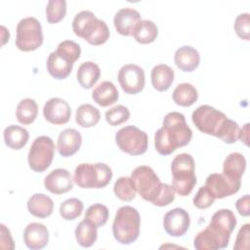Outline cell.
Here are the masks:
<instances>
[{
    "label": "cell",
    "mask_w": 250,
    "mask_h": 250,
    "mask_svg": "<svg viewBox=\"0 0 250 250\" xmlns=\"http://www.w3.org/2000/svg\"><path fill=\"white\" fill-rule=\"evenodd\" d=\"M192 137V131L186 122L185 115L178 111L166 114L163 125L154 135V146L161 155H169L177 148L187 146Z\"/></svg>",
    "instance_id": "1"
},
{
    "label": "cell",
    "mask_w": 250,
    "mask_h": 250,
    "mask_svg": "<svg viewBox=\"0 0 250 250\" xmlns=\"http://www.w3.org/2000/svg\"><path fill=\"white\" fill-rule=\"evenodd\" d=\"M75 35L85 39L89 44L99 46L109 38V29L104 21L100 20L91 11H81L72 21Z\"/></svg>",
    "instance_id": "2"
},
{
    "label": "cell",
    "mask_w": 250,
    "mask_h": 250,
    "mask_svg": "<svg viewBox=\"0 0 250 250\" xmlns=\"http://www.w3.org/2000/svg\"><path fill=\"white\" fill-rule=\"evenodd\" d=\"M172 187L179 195H188L196 185L195 163L188 153H180L171 163Z\"/></svg>",
    "instance_id": "3"
},
{
    "label": "cell",
    "mask_w": 250,
    "mask_h": 250,
    "mask_svg": "<svg viewBox=\"0 0 250 250\" xmlns=\"http://www.w3.org/2000/svg\"><path fill=\"white\" fill-rule=\"evenodd\" d=\"M141 217L138 210L132 206L120 207L112 223V233L120 244H131L140 234Z\"/></svg>",
    "instance_id": "4"
},
{
    "label": "cell",
    "mask_w": 250,
    "mask_h": 250,
    "mask_svg": "<svg viewBox=\"0 0 250 250\" xmlns=\"http://www.w3.org/2000/svg\"><path fill=\"white\" fill-rule=\"evenodd\" d=\"M112 178V170L105 163H81L74 171V183L83 188H103Z\"/></svg>",
    "instance_id": "5"
},
{
    "label": "cell",
    "mask_w": 250,
    "mask_h": 250,
    "mask_svg": "<svg viewBox=\"0 0 250 250\" xmlns=\"http://www.w3.org/2000/svg\"><path fill=\"white\" fill-rule=\"evenodd\" d=\"M16 46L23 52L38 49L44 40L40 21L33 17L21 19L17 24Z\"/></svg>",
    "instance_id": "6"
},
{
    "label": "cell",
    "mask_w": 250,
    "mask_h": 250,
    "mask_svg": "<svg viewBox=\"0 0 250 250\" xmlns=\"http://www.w3.org/2000/svg\"><path fill=\"white\" fill-rule=\"evenodd\" d=\"M227 118L225 113L208 104L198 106L191 115L193 124L200 132L217 138Z\"/></svg>",
    "instance_id": "7"
},
{
    "label": "cell",
    "mask_w": 250,
    "mask_h": 250,
    "mask_svg": "<svg viewBox=\"0 0 250 250\" xmlns=\"http://www.w3.org/2000/svg\"><path fill=\"white\" fill-rule=\"evenodd\" d=\"M115 142L123 152L130 155L144 154L148 146L146 133L133 125L118 130L115 134Z\"/></svg>",
    "instance_id": "8"
},
{
    "label": "cell",
    "mask_w": 250,
    "mask_h": 250,
    "mask_svg": "<svg viewBox=\"0 0 250 250\" xmlns=\"http://www.w3.org/2000/svg\"><path fill=\"white\" fill-rule=\"evenodd\" d=\"M55 154L54 141L48 136L37 137L28 151L27 160L31 170L37 173L44 172L51 165Z\"/></svg>",
    "instance_id": "9"
},
{
    "label": "cell",
    "mask_w": 250,
    "mask_h": 250,
    "mask_svg": "<svg viewBox=\"0 0 250 250\" xmlns=\"http://www.w3.org/2000/svg\"><path fill=\"white\" fill-rule=\"evenodd\" d=\"M131 179L144 200L152 202L155 199L160 190L161 182L151 167L146 165L138 166L131 173Z\"/></svg>",
    "instance_id": "10"
},
{
    "label": "cell",
    "mask_w": 250,
    "mask_h": 250,
    "mask_svg": "<svg viewBox=\"0 0 250 250\" xmlns=\"http://www.w3.org/2000/svg\"><path fill=\"white\" fill-rule=\"evenodd\" d=\"M118 82L126 94L136 95L140 93L146 83L144 69L134 63L123 65L118 71Z\"/></svg>",
    "instance_id": "11"
},
{
    "label": "cell",
    "mask_w": 250,
    "mask_h": 250,
    "mask_svg": "<svg viewBox=\"0 0 250 250\" xmlns=\"http://www.w3.org/2000/svg\"><path fill=\"white\" fill-rule=\"evenodd\" d=\"M230 234L220 231L215 227L208 225L199 231L194 238L193 246L197 250L224 249L229 245Z\"/></svg>",
    "instance_id": "12"
},
{
    "label": "cell",
    "mask_w": 250,
    "mask_h": 250,
    "mask_svg": "<svg viewBox=\"0 0 250 250\" xmlns=\"http://www.w3.org/2000/svg\"><path fill=\"white\" fill-rule=\"evenodd\" d=\"M190 224L188 213L184 208H174L168 211L163 218V227L165 231L171 236L184 235Z\"/></svg>",
    "instance_id": "13"
},
{
    "label": "cell",
    "mask_w": 250,
    "mask_h": 250,
    "mask_svg": "<svg viewBox=\"0 0 250 250\" xmlns=\"http://www.w3.org/2000/svg\"><path fill=\"white\" fill-rule=\"evenodd\" d=\"M45 119L55 125H62L69 121L71 108L68 103L61 98H51L43 107Z\"/></svg>",
    "instance_id": "14"
},
{
    "label": "cell",
    "mask_w": 250,
    "mask_h": 250,
    "mask_svg": "<svg viewBox=\"0 0 250 250\" xmlns=\"http://www.w3.org/2000/svg\"><path fill=\"white\" fill-rule=\"evenodd\" d=\"M205 186L210 189L215 198H224L236 193L241 184L229 180L224 174H210L205 182Z\"/></svg>",
    "instance_id": "15"
},
{
    "label": "cell",
    "mask_w": 250,
    "mask_h": 250,
    "mask_svg": "<svg viewBox=\"0 0 250 250\" xmlns=\"http://www.w3.org/2000/svg\"><path fill=\"white\" fill-rule=\"evenodd\" d=\"M44 186L47 190L54 194H62L72 189L73 182L66 169L58 168L45 177Z\"/></svg>",
    "instance_id": "16"
},
{
    "label": "cell",
    "mask_w": 250,
    "mask_h": 250,
    "mask_svg": "<svg viewBox=\"0 0 250 250\" xmlns=\"http://www.w3.org/2000/svg\"><path fill=\"white\" fill-rule=\"evenodd\" d=\"M23 241L31 250L44 248L49 241V230L40 223H30L23 230Z\"/></svg>",
    "instance_id": "17"
},
{
    "label": "cell",
    "mask_w": 250,
    "mask_h": 250,
    "mask_svg": "<svg viewBox=\"0 0 250 250\" xmlns=\"http://www.w3.org/2000/svg\"><path fill=\"white\" fill-rule=\"evenodd\" d=\"M141 21L140 13L133 8H123L116 12L113 23L116 31L124 36L132 35L136 24Z\"/></svg>",
    "instance_id": "18"
},
{
    "label": "cell",
    "mask_w": 250,
    "mask_h": 250,
    "mask_svg": "<svg viewBox=\"0 0 250 250\" xmlns=\"http://www.w3.org/2000/svg\"><path fill=\"white\" fill-rule=\"evenodd\" d=\"M82 144L81 134L73 128L64 129L58 137V151L63 157L75 154Z\"/></svg>",
    "instance_id": "19"
},
{
    "label": "cell",
    "mask_w": 250,
    "mask_h": 250,
    "mask_svg": "<svg viewBox=\"0 0 250 250\" xmlns=\"http://www.w3.org/2000/svg\"><path fill=\"white\" fill-rule=\"evenodd\" d=\"M174 61L180 70L185 72H191L198 66L200 56L198 51L193 47L184 45L176 50Z\"/></svg>",
    "instance_id": "20"
},
{
    "label": "cell",
    "mask_w": 250,
    "mask_h": 250,
    "mask_svg": "<svg viewBox=\"0 0 250 250\" xmlns=\"http://www.w3.org/2000/svg\"><path fill=\"white\" fill-rule=\"evenodd\" d=\"M246 168V159L239 152L229 153L224 160L223 174L231 182L241 184V177Z\"/></svg>",
    "instance_id": "21"
},
{
    "label": "cell",
    "mask_w": 250,
    "mask_h": 250,
    "mask_svg": "<svg viewBox=\"0 0 250 250\" xmlns=\"http://www.w3.org/2000/svg\"><path fill=\"white\" fill-rule=\"evenodd\" d=\"M46 66L52 77L56 79H65L72 70L73 62L57 51H54L49 55Z\"/></svg>",
    "instance_id": "22"
},
{
    "label": "cell",
    "mask_w": 250,
    "mask_h": 250,
    "mask_svg": "<svg viewBox=\"0 0 250 250\" xmlns=\"http://www.w3.org/2000/svg\"><path fill=\"white\" fill-rule=\"evenodd\" d=\"M27 209L34 217L47 218L53 213L54 202L44 193H34L27 200Z\"/></svg>",
    "instance_id": "23"
},
{
    "label": "cell",
    "mask_w": 250,
    "mask_h": 250,
    "mask_svg": "<svg viewBox=\"0 0 250 250\" xmlns=\"http://www.w3.org/2000/svg\"><path fill=\"white\" fill-rule=\"evenodd\" d=\"M119 93L110 81H103L92 92V99L101 106H108L117 102Z\"/></svg>",
    "instance_id": "24"
},
{
    "label": "cell",
    "mask_w": 250,
    "mask_h": 250,
    "mask_svg": "<svg viewBox=\"0 0 250 250\" xmlns=\"http://www.w3.org/2000/svg\"><path fill=\"white\" fill-rule=\"evenodd\" d=\"M174 70L169 65L164 63L157 64L151 69V84L159 92L167 91L174 81Z\"/></svg>",
    "instance_id": "25"
},
{
    "label": "cell",
    "mask_w": 250,
    "mask_h": 250,
    "mask_svg": "<svg viewBox=\"0 0 250 250\" xmlns=\"http://www.w3.org/2000/svg\"><path fill=\"white\" fill-rule=\"evenodd\" d=\"M101 76L99 65L93 62H85L81 63L77 69L76 77L80 86L84 89L92 88Z\"/></svg>",
    "instance_id": "26"
},
{
    "label": "cell",
    "mask_w": 250,
    "mask_h": 250,
    "mask_svg": "<svg viewBox=\"0 0 250 250\" xmlns=\"http://www.w3.org/2000/svg\"><path fill=\"white\" fill-rule=\"evenodd\" d=\"M3 136L6 146L15 150L22 148L29 139L28 131L18 125H10L6 127Z\"/></svg>",
    "instance_id": "27"
},
{
    "label": "cell",
    "mask_w": 250,
    "mask_h": 250,
    "mask_svg": "<svg viewBox=\"0 0 250 250\" xmlns=\"http://www.w3.org/2000/svg\"><path fill=\"white\" fill-rule=\"evenodd\" d=\"M132 35L137 42L141 44H148L156 39L158 35V28L152 21L141 20L136 24Z\"/></svg>",
    "instance_id": "28"
},
{
    "label": "cell",
    "mask_w": 250,
    "mask_h": 250,
    "mask_svg": "<svg viewBox=\"0 0 250 250\" xmlns=\"http://www.w3.org/2000/svg\"><path fill=\"white\" fill-rule=\"evenodd\" d=\"M97 227L90 221L82 220L75 229V238L78 244L84 248L91 247L97 240Z\"/></svg>",
    "instance_id": "29"
},
{
    "label": "cell",
    "mask_w": 250,
    "mask_h": 250,
    "mask_svg": "<svg viewBox=\"0 0 250 250\" xmlns=\"http://www.w3.org/2000/svg\"><path fill=\"white\" fill-rule=\"evenodd\" d=\"M236 223L237 221L232 211L229 209H221L213 214L209 225L215 227L225 233L231 234Z\"/></svg>",
    "instance_id": "30"
},
{
    "label": "cell",
    "mask_w": 250,
    "mask_h": 250,
    "mask_svg": "<svg viewBox=\"0 0 250 250\" xmlns=\"http://www.w3.org/2000/svg\"><path fill=\"white\" fill-rule=\"evenodd\" d=\"M173 101L181 106H190L198 99L197 90L190 83H181L173 91Z\"/></svg>",
    "instance_id": "31"
},
{
    "label": "cell",
    "mask_w": 250,
    "mask_h": 250,
    "mask_svg": "<svg viewBox=\"0 0 250 250\" xmlns=\"http://www.w3.org/2000/svg\"><path fill=\"white\" fill-rule=\"evenodd\" d=\"M101 113L97 107L90 104H83L76 109L75 121L83 128H90L98 124Z\"/></svg>",
    "instance_id": "32"
},
{
    "label": "cell",
    "mask_w": 250,
    "mask_h": 250,
    "mask_svg": "<svg viewBox=\"0 0 250 250\" xmlns=\"http://www.w3.org/2000/svg\"><path fill=\"white\" fill-rule=\"evenodd\" d=\"M38 105L33 99H23L21 100L16 110V116L20 123L23 125L31 124L37 117Z\"/></svg>",
    "instance_id": "33"
},
{
    "label": "cell",
    "mask_w": 250,
    "mask_h": 250,
    "mask_svg": "<svg viewBox=\"0 0 250 250\" xmlns=\"http://www.w3.org/2000/svg\"><path fill=\"white\" fill-rule=\"evenodd\" d=\"M114 194L123 201H131L136 197L137 189L131 177H120L113 186Z\"/></svg>",
    "instance_id": "34"
},
{
    "label": "cell",
    "mask_w": 250,
    "mask_h": 250,
    "mask_svg": "<svg viewBox=\"0 0 250 250\" xmlns=\"http://www.w3.org/2000/svg\"><path fill=\"white\" fill-rule=\"evenodd\" d=\"M108 214V209L105 205L96 203L88 207L84 219L93 223L97 228H101L107 222Z\"/></svg>",
    "instance_id": "35"
},
{
    "label": "cell",
    "mask_w": 250,
    "mask_h": 250,
    "mask_svg": "<svg viewBox=\"0 0 250 250\" xmlns=\"http://www.w3.org/2000/svg\"><path fill=\"white\" fill-rule=\"evenodd\" d=\"M83 202L78 198H69L64 200L60 206V214L62 219L72 221L78 218L83 211Z\"/></svg>",
    "instance_id": "36"
},
{
    "label": "cell",
    "mask_w": 250,
    "mask_h": 250,
    "mask_svg": "<svg viewBox=\"0 0 250 250\" xmlns=\"http://www.w3.org/2000/svg\"><path fill=\"white\" fill-rule=\"evenodd\" d=\"M66 14L65 0H50L46 6V19L49 23L61 21Z\"/></svg>",
    "instance_id": "37"
},
{
    "label": "cell",
    "mask_w": 250,
    "mask_h": 250,
    "mask_svg": "<svg viewBox=\"0 0 250 250\" xmlns=\"http://www.w3.org/2000/svg\"><path fill=\"white\" fill-rule=\"evenodd\" d=\"M130 117L129 109L122 105L117 104L105 112V120L111 126H117L126 122Z\"/></svg>",
    "instance_id": "38"
},
{
    "label": "cell",
    "mask_w": 250,
    "mask_h": 250,
    "mask_svg": "<svg viewBox=\"0 0 250 250\" xmlns=\"http://www.w3.org/2000/svg\"><path fill=\"white\" fill-rule=\"evenodd\" d=\"M239 129L240 128L235 121L227 118L218 138L226 144H234L238 140Z\"/></svg>",
    "instance_id": "39"
},
{
    "label": "cell",
    "mask_w": 250,
    "mask_h": 250,
    "mask_svg": "<svg viewBox=\"0 0 250 250\" xmlns=\"http://www.w3.org/2000/svg\"><path fill=\"white\" fill-rule=\"evenodd\" d=\"M62 56L67 58L73 63L79 59L81 55V48L79 44L72 40H64L58 45L56 50Z\"/></svg>",
    "instance_id": "40"
},
{
    "label": "cell",
    "mask_w": 250,
    "mask_h": 250,
    "mask_svg": "<svg viewBox=\"0 0 250 250\" xmlns=\"http://www.w3.org/2000/svg\"><path fill=\"white\" fill-rule=\"evenodd\" d=\"M215 199L216 198L210 191V189L206 186H203L197 190L196 194L194 195L193 204L198 209H206L214 203Z\"/></svg>",
    "instance_id": "41"
},
{
    "label": "cell",
    "mask_w": 250,
    "mask_h": 250,
    "mask_svg": "<svg viewBox=\"0 0 250 250\" xmlns=\"http://www.w3.org/2000/svg\"><path fill=\"white\" fill-rule=\"evenodd\" d=\"M174 199H175V190H174L173 187L168 184L161 183L160 190H159L157 196L155 197V199L151 203L155 206L163 207V206H167L170 203H172L174 201Z\"/></svg>",
    "instance_id": "42"
},
{
    "label": "cell",
    "mask_w": 250,
    "mask_h": 250,
    "mask_svg": "<svg viewBox=\"0 0 250 250\" xmlns=\"http://www.w3.org/2000/svg\"><path fill=\"white\" fill-rule=\"evenodd\" d=\"M249 14L242 13L238 15L234 21V30L237 36L244 40H249Z\"/></svg>",
    "instance_id": "43"
},
{
    "label": "cell",
    "mask_w": 250,
    "mask_h": 250,
    "mask_svg": "<svg viewBox=\"0 0 250 250\" xmlns=\"http://www.w3.org/2000/svg\"><path fill=\"white\" fill-rule=\"evenodd\" d=\"M249 228H250L249 224H245L240 228L235 239V244L233 246V249L235 250L249 249V233H250Z\"/></svg>",
    "instance_id": "44"
},
{
    "label": "cell",
    "mask_w": 250,
    "mask_h": 250,
    "mask_svg": "<svg viewBox=\"0 0 250 250\" xmlns=\"http://www.w3.org/2000/svg\"><path fill=\"white\" fill-rule=\"evenodd\" d=\"M235 207L238 213L243 217H248L250 215V197L249 194H245L236 200Z\"/></svg>",
    "instance_id": "45"
},
{
    "label": "cell",
    "mask_w": 250,
    "mask_h": 250,
    "mask_svg": "<svg viewBox=\"0 0 250 250\" xmlns=\"http://www.w3.org/2000/svg\"><path fill=\"white\" fill-rule=\"evenodd\" d=\"M0 227H1V247L4 248L5 243H8L9 249H14V241L11 236L10 230L3 224H1Z\"/></svg>",
    "instance_id": "46"
},
{
    "label": "cell",
    "mask_w": 250,
    "mask_h": 250,
    "mask_svg": "<svg viewBox=\"0 0 250 250\" xmlns=\"http://www.w3.org/2000/svg\"><path fill=\"white\" fill-rule=\"evenodd\" d=\"M249 123H246L241 129H239V135L238 139L241 140L246 146H248V140H249Z\"/></svg>",
    "instance_id": "47"
}]
</instances>
